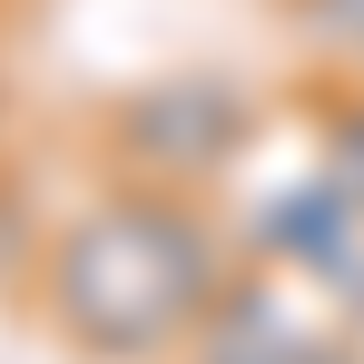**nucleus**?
<instances>
[{
    "label": "nucleus",
    "instance_id": "obj_3",
    "mask_svg": "<svg viewBox=\"0 0 364 364\" xmlns=\"http://www.w3.org/2000/svg\"><path fill=\"white\" fill-rule=\"evenodd\" d=\"M355 325L364 315L325 276H305L286 256H246L227 296L207 305V325L187 335V364H345Z\"/></svg>",
    "mask_w": 364,
    "mask_h": 364
},
{
    "label": "nucleus",
    "instance_id": "obj_1",
    "mask_svg": "<svg viewBox=\"0 0 364 364\" xmlns=\"http://www.w3.org/2000/svg\"><path fill=\"white\" fill-rule=\"evenodd\" d=\"M237 266L246 246L217 227L207 197L119 178L60 237H40V315L89 364H168L187 355Z\"/></svg>",
    "mask_w": 364,
    "mask_h": 364
},
{
    "label": "nucleus",
    "instance_id": "obj_2",
    "mask_svg": "<svg viewBox=\"0 0 364 364\" xmlns=\"http://www.w3.org/2000/svg\"><path fill=\"white\" fill-rule=\"evenodd\" d=\"M256 138V109H246L237 79H207V69H178V79H138L99 109V158L138 187H207L237 168V148Z\"/></svg>",
    "mask_w": 364,
    "mask_h": 364
},
{
    "label": "nucleus",
    "instance_id": "obj_4",
    "mask_svg": "<svg viewBox=\"0 0 364 364\" xmlns=\"http://www.w3.org/2000/svg\"><path fill=\"white\" fill-rule=\"evenodd\" d=\"M286 20L335 79H364V0H286Z\"/></svg>",
    "mask_w": 364,
    "mask_h": 364
},
{
    "label": "nucleus",
    "instance_id": "obj_5",
    "mask_svg": "<svg viewBox=\"0 0 364 364\" xmlns=\"http://www.w3.org/2000/svg\"><path fill=\"white\" fill-rule=\"evenodd\" d=\"M315 168L364 207V79H345V99L325 109V148H315Z\"/></svg>",
    "mask_w": 364,
    "mask_h": 364
}]
</instances>
